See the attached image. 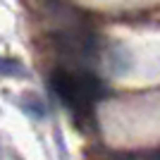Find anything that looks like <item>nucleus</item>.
Here are the masks:
<instances>
[{
	"mask_svg": "<svg viewBox=\"0 0 160 160\" xmlns=\"http://www.w3.org/2000/svg\"><path fill=\"white\" fill-rule=\"evenodd\" d=\"M50 88L74 115H88L91 105L103 96V84L91 72L58 69L50 77Z\"/></svg>",
	"mask_w": 160,
	"mask_h": 160,
	"instance_id": "1",
	"label": "nucleus"
},
{
	"mask_svg": "<svg viewBox=\"0 0 160 160\" xmlns=\"http://www.w3.org/2000/svg\"><path fill=\"white\" fill-rule=\"evenodd\" d=\"M0 77H27V67L19 60L0 58Z\"/></svg>",
	"mask_w": 160,
	"mask_h": 160,
	"instance_id": "4",
	"label": "nucleus"
},
{
	"mask_svg": "<svg viewBox=\"0 0 160 160\" xmlns=\"http://www.w3.org/2000/svg\"><path fill=\"white\" fill-rule=\"evenodd\" d=\"M88 160H160L153 153H112L105 148H96L88 153Z\"/></svg>",
	"mask_w": 160,
	"mask_h": 160,
	"instance_id": "3",
	"label": "nucleus"
},
{
	"mask_svg": "<svg viewBox=\"0 0 160 160\" xmlns=\"http://www.w3.org/2000/svg\"><path fill=\"white\" fill-rule=\"evenodd\" d=\"M53 41L58 53H62L65 58H72V60H88L96 53V36L79 24H72V27L58 31Z\"/></svg>",
	"mask_w": 160,
	"mask_h": 160,
	"instance_id": "2",
	"label": "nucleus"
},
{
	"mask_svg": "<svg viewBox=\"0 0 160 160\" xmlns=\"http://www.w3.org/2000/svg\"><path fill=\"white\" fill-rule=\"evenodd\" d=\"M22 105L27 108L31 115H36V117H43V115H46V108H43V103H41L38 98H33V96L24 98V100H22Z\"/></svg>",
	"mask_w": 160,
	"mask_h": 160,
	"instance_id": "5",
	"label": "nucleus"
}]
</instances>
